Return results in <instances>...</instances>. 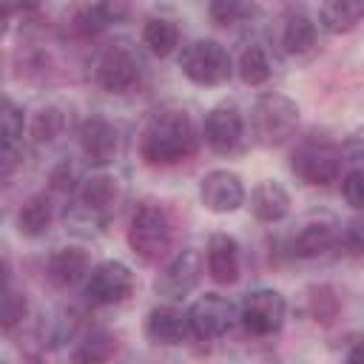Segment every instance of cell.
<instances>
[{
    "label": "cell",
    "mask_w": 364,
    "mask_h": 364,
    "mask_svg": "<svg viewBox=\"0 0 364 364\" xmlns=\"http://www.w3.org/2000/svg\"><path fill=\"white\" fill-rule=\"evenodd\" d=\"M199 131L188 111L162 108L148 117L139 134V154L148 165H176L196 151Z\"/></svg>",
    "instance_id": "obj_1"
},
{
    "label": "cell",
    "mask_w": 364,
    "mask_h": 364,
    "mask_svg": "<svg viewBox=\"0 0 364 364\" xmlns=\"http://www.w3.org/2000/svg\"><path fill=\"white\" fill-rule=\"evenodd\" d=\"M128 245H131L134 256H139L148 264L165 259L173 247L171 210L156 199L139 202L131 213V222H128Z\"/></svg>",
    "instance_id": "obj_2"
},
{
    "label": "cell",
    "mask_w": 364,
    "mask_h": 364,
    "mask_svg": "<svg viewBox=\"0 0 364 364\" xmlns=\"http://www.w3.org/2000/svg\"><path fill=\"white\" fill-rule=\"evenodd\" d=\"M117 196H119V188H117V179L114 176L94 173V176L82 179L80 188L74 191V205L65 213L68 228L74 233H82V236L100 233L108 225V219H111V210L117 205Z\"/></svg>",
    "instance_id": "obj_3"
},
{
    "label": "cell",
    "mask_w": 364,
    "mask_h": 364,
    "mask_svg": "<svg viewBox=\"0 0 364 364\" xmlns=\"http://www.w3.org/2000/svg\"><path fill=\"white\" fill-rule=\"evenodd\" d=\"M250 128L259 145L279 148L299 128V105L284 94H262L250 111Z\"/></svg>",
    "instance_id": "obj_4"
},
{
    "label": "cell",
    "mask_w": 364,
    "mask_h": 364,
    "mask_svg": "<svg viewBox=\"0 0 364 364\" xmlns=\"http://www.w3.org/2000/svg\"><path fill=\"white\" fill-rule=\"evenodd\" d=\"M94 77H97V85L102 91H108V94H128L142 80V54H139V48L131 40H125V37L111 40L100 51Z\"/></svg>",
    "instance_id": "obj_5"
},
{
    "label": "cell",
    "mask_w": 364,
    "mask_h": 364,
    "mask_svg": "<svg viewBox=\"0 0 364 364\" xmlns=\"http://www.w3.org/2000/svg\"><path fill=\"white\" fill-rule=\"evenodd\" d=\"M179 68L182 74L196 85H222L230 80V54L216 40H193L179 51Z\"/></svg>",
    "instance_id": "obj_6"
},
{
    "label": "cell",
    "mask_w": 364,
    "mask_h": 364,
    "mask_svg": "<svg viewBox=\"0 0 364 364\" xmlns=\"http://www.w3.org/2000/svg\"><path fill=\"white\" fill-rule=\"evenodd\" d=\"M347 165L341 145L333 142H318V139H307L301 142L293 156H290V168L299 179H304L307 185H330L341 176V168Z\"/></svg>",
    "instance_id": "obj_7"
},
{
    "label": "cell",
    "mask_w": 364,
    "mask_h": 364,
    "mask_svg": "<svg viewBox=\"0 0 364 364\" xmlns=\"http://www.w3.org/2000/svg\"><path fill=\"white\" fill-rule=\"evenodd\" d=\"M284 316H287V301L273 287L250 290L239 304V321L256 338H267L279 333L284 324Z\"/></svg>",
    "instance_id": "obj_8"
},
{
    "label": "cell",
    "mask_w": 364,
    "mask_h": 364,
    "mask_svg": "<svg viewBox=\"0 0 364 364\" xmlns=\"http://www.w3.org/2000/svg\"><path fill=\"white\" fill-rule=\"evenodd\" d=\"M134 287H136V279L131 267L117 259H105L94 264L91 273L85 276V296L91 304H100V307L122 304L134 293Z\"/></svg>",
    "instance_id": "obj_9"
},
{
    "label": "cell",
    "mask_w": 364,
    "mask_h": 364,
    "mask_svg": "<svg viewBox=\"0 0 364 364\" xmlns=\"http://www.w3.org/2000/svg\"><path fill=\"white\" fill-rule=\"evenodd\" d=\"M202 136H205L208 148L222 154V156L242 151V145H245V117H242L239 105L236 102L213 105L205 117Z\"/></svg>",
    "instance_id": "obj_10"
},
{
    "label": "cell",
    "mask_w": 364,
    "mask_h": 364,
    "mask_svg": "<svg viewBox=\"0 0 364 364\" xmlns=\"http://www.w3.org/2000/svg\"><path fill=\"white\" fill-rule=\"evenodd\" d=\"M236 318H239L236 304L222 293H205L202 299H196L188 307L191 330L196 338H205V341L225 336L236 324Z\"/></svg>",
    "instance_id": "obj_11"
},
{
    "label": "cell",
    "mask_w": 364,
    "mask_h": 364,
    "mask_svg": "<svg viewBox=\"0 0 364 364\" xmlns=\"http://www.w3.org/2000/svg\"><path fill=\"white\" fill-rule=\"evenodd\" d=\"M199 279H202V256H199V250L185 247V250H179L162 267V273L156 276V284L154 287L168 301H176L182 296H188L199 284Z\"/></svg>",
    "instance_id": "obj_12"
},
{
    "label": "cell",
    "mask_w": 364,
    "mask_h": 364,
    "mask_svg": "<svg viewBox=\"0 0 364 364\" xmlns=\"http://www.w3.org/2000/svg\"><path fill=\"white\" fill-rule=\"evenodd\" d=\"M77 136L82 156L97 168H105L119 156V128L105 117H88Z\"/></svg>",
    "instance_id": "obj_13"
},
{
    "label": "cell",
    "mask_w": 364,
    "mask_h": 364,
    "mask_svg": "<svg viewBox=\"0 0 364 364\" xmlns=\"http://www.w3.org/2000/svg\"><path fill=\"white\" fill-rule=\"evenodd\" d=\"M199 199L210 213H233L245 205L242 176L233 171H210L199 182Z\"/></svg>",
    "instance_id": "obj_14"
},
{
    "label": "cell",
    "mask_w": 364,
    "mask_h": 364,
    "mask_svg": "<svg viewBox=\"0 0 364 364\" xmlns=\"http://www.w3.org/2000/svg\"><path fill=\"white\" fill-rule=\"evenodd\" d=\"M338 225L330 216H313L307 222H301V228L296 230L290 250L299 259H318L327 250L338 247Z\"/></svg>",
    "instance_id": "obj_15"
},
{
    "label": "cell",
    "mask_w": 364,
    "mask_h": 364,
    "mask_svg": "<svg viewBox=\"0 0 364 364\" xmlns=\"http://www.w3.org/2000/svg\"><path fill=\"white\" fill-rule=\"evenodd\" d=\"M145 336L154 344L176 347V344H185L193 336V330H191L188 313H182L173 304H159L145 316Z\"/></svg>",
    "instance_id": "obj_16"
},
{
    "label": "cell",
    "mask_w": 364,
    "mask_h": 364,
    "mask_svg": "<svg viewBox=\"0 0 364 364\" xmlns=\"http://www.w3.org/2000/svg\"><path fill=\"white\" fill-rule=\"evenodd\" d=\"M205 267L216 284H233L239 279V270H242L239 242L228 233H213L208 239V247H205Z\"/></svg>",
    "instance_id": "obj_17"
},
{
    "label": "cell",
    "mask_w": 364,
    "mask_h": 364,
    "mask_svg": "<svg viewBox=\"0 0 364 364\" xmlns=\"http://www.w3.org/2000/svg\"><path fill=\"white\" fill-rule=\"evenodd\" d=\"M250 210L259 222H267V225L282 222L290 213V193L276 179H262L250 191Z\"/></svg>",
    "instance_id": "obj_18"
},
{
    "label": "cell",
    "mask_w": 364,
    "mask_h": 364,
    "mask_svg": "<svg viewBox=\"0 0 364 364\" xmlns=\"http://www.w3.org/2000/svg\"><path fill=\"white\" fill-rule=\"evenodd\" d=\"M88 273V253L80 247H57L46 262V276L54 287H71Z\"/></svg>",
    "instance_id": "obj_19"
},
{
    "label": "cell",
    "mask_w": 364,
    "mask_h": 364,
    "mask_svg": "<svg viewBox=\"0 0 364 364\" xmlns=\"http://www.w3.org/2000/svg\"><path fill=\"white\" fill-rule=\"evenodd\" d=\"M117 336L108 330H88L77 338V344L71 347L68 361L71 364H108L117 355Z\"/></svg>",
    "instance_id": "obj_20"
},
{
    "label": "cell",
    "mask_w": 364,
    "mask_h": 364,
    "mask_svg": "<svg viewBox=\"0 0 364 364\" xmlns=\"http://www.w3.org/2000/svg\"><path fill=\"white\" fill-rule=\"evenodd\" d=\"M316 46V23L307 11L290 9L282 17V48L287 54H304Z\"/></svg>",
    "instance_id": "obj_21"
},
{
    "label": "cell",
    "mask_w": 364,
    "mask_h": 364,
    "mask_svg": "<svg viewBox=\"0 0 364 364\" xmlns=\"http://www.w3.org/2000/svg\"><path fill=\"white\" fill-rule=\"evenodd\" d=\"M23 128H26V117L23 108L11 100L3 102V176L9 179L17 156H20V142H23Z\"/></svg>",
    "instance_id": "obj_22"
},
{
    "label": "cell",
    "mask_w": 364,
    "mask_h": 364,
    "mask_svg": "<svg viewBox=\"0 0 364 364\" xmlns=\"http://www.w3.org/2000/svg\"><path fill=\"white\" fill-rule=\"evenodd\" d=\"M51 219H54V205H51V196L48 193H34L23 202L20 213H17V230L23 236H43L48 228H51Z\"/></svg>",
    "instance_id": "obj_23"
},
{
    "label": "cell",
    "mask_w": 364,
    "mask_h": 364,
    "mask_svg": "<svg viewBox=\"0 0 364 364\" xmlns=\"http://www.w3.org/2000/svg\"><path fill=\"white\" fill-rule=\"evenodd\" d=\"M318 20L327 31L333 34H344L353 31L361 20H364V3L361 0H333V3H321L318 6Z\"/></svg>",
    "instance_id": "obj_24"
},
{
    "label": "cell",
    "mask_w": 364,
    "mask_h": 364,
    "mask_svg": "<svg viewBox=\"0 0 364 364\" xmlns=\"http://www.w3.org/2000/svg\"><path fill=\"white\" fill-rule=\"evenodd\" d=\"M125 14H128V6L125 3H94V6H82L74 14V28L80 34H97V31L108 28L111 23H117Z\"/></svg>",
    "instance_id": "obj_25"
},
{
    "label": "cell",
    "mask_w": 364,
    "mask_h": 364,
    "mask_svg": "<svg viewBox=\"0 0 364 364\" xmlns=\"http://www.w3.org/2000/svg\"><path fill=\"white\" fill-rule=\"evenodd\" d=\"M239 77L245 85H264L273 77V63L270 54L262 43H247L239 54Z\"/></svg>",
    "instance_id": "obj_26"
},
{
    "label": "cell",
    "mask_w": 364,
    "mask_h": 364,
    "mask_svg": "<svg viewBox=\"0 0 364 364\" xmlns=\"http://www.w3.org/2000/svg\"><path fill=\"white\" fill-rule=\"evenodd\" d=\"M142 43L148 46L151 54L168 57V54L179 46V28H176V23L168 20V17H151V20H145V26H142Z\"/></svg>",
    "instance_id": "obj_27"
},
{
    "label": "cell",
    "mask_w": 364,
    "mask_h": 364,
    "mask_svg": "<svg viewBox=\"0 0 364 364\" xmlns=\"http://www.w3.org/2000/svg\"><path fill=\"white\" fill-rule=\"evenodd\" d=\"M63 128H65V114H63L60 105H43V108L34 114L31 125H28L34 142H40V145H43V142H54V139L63 134Z\"/></svg>",
    "instance_id": "obj_28"
},
{
    "label": "cell",
    "mask_w": 364,
    "mask_h": 364,
    "mask_svg": "<svg viewBox=\"0 0 364 364\" xmlns=\"http://www.w3.org/2000/svg\"><path fill=\"white\" fill-rule=\"evenodd\" d=\"M338 250L350 259H364V216L344 222L338 230Z\"/></svg>",
    "instance_id": "obj_29"
},
{
    "label": "cell",
    "mask_w": 364,
    "mask_h": 364,
    "mask_svg": "<svg viewBox=\"0 0 364 364\" xmlns=\"http://www.w3.org/2000/svg\"><path fill=\"white\" fill-rule=\"evenodd\" d=\"M26 310H28L26 293L14 290V287H11V279H9V273H6V290H3V327L11 330L14 324H20L23 316H26Z\"/></svg>",
    "instance_id": "obj_30"
},
{
    "label": "cell",
    "mask_w": 364,
    "mask_h": 364,
    "mask_svg": "<svg viewBox=\"0 0 364 364\" xmlns=\"http://www.w3.org/2000/svg\"><path fill=\"white\" fill-rule=\"evenodd\" d=\"M208 11L219 26H233V23H242L245 17H250L256 9L247 3H236V0H216V3H210Z\"/></svg>",
    "instance_id": "obj_31"
},
{
    "label": "cell",
    "mask_w": 364,
    "mask_h": 364,
    "mask_svg": "<svg viewBox=\"0 0 364 364\" xmlns=\"http://www.w3.org/2000/svg\"><path fill=\"white\" fill-rule=\"evenodd\" d=\"M341 193H344L347 205H353L355 210H364V165L353 168V171L344 176Z\"/></svg>",
    "instance_id": "obj_32"
},
{
    "label": "cell",
    "mask_w": 364,
    "mask_h": 364,
    "mask_svg": "<svg viewBox=\"0 0 364 364\" xmlns=\"http://www.w3.org/2000/svg\"><path fill=\"white\" fill-rule=\"evenodd\" d=\"M77 182H82V179H80L77 168H74L68 159H63V162L51 171V188H54V191H77V188H80Z\"/></svg>",
    "instance_id": "obj_33"
},
{
    "label": "cell",
    "mask_w": 364,
    "mask_h": 364,
    "mask_svg": "<svg viewBox=\"0 0 364 364\" xmlns=\"http://www.w3.org/2000/svg\"><path fill=\"white\" fill-rule=\"evenodd\" d=\"M341 154H344L347 162H364V131L350 134V136L341 142Z\"/></svg>",
    "instance_id": "obj_34"
},
{
    "label": "cell",
    "mask_w": 364,
    "mask_h": 364,
    "mask_svg": "<svg viewBox=\"0 0 364 364\" xmlns=\"http://www.w3.org/2000/svg\"><path fill=\"white\" fill-rule=\"evenodd\" d=\"M344 364H364V341H358L350 353H347V361Z\"/></svg>",
    "instance_id": "obj_35"
}]
</instances>
